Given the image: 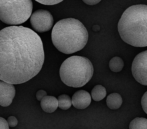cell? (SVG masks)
Wrapping results in <instances>:
<instances>
[{"label": "cell", "instance_id": "cell-1", "mask_svg": "<svg viewBox=\"0 0 147 129\" xmlns=\"http://www.w3.org/2000/svg\"><path fill=\"white\" fill-rule=\"evenodd\" d=\"M0 79L13 84L24 83L40 70L44 60L40 38L31 29L11 26L0 31Z\"/></svg>", "mask_w": 147, "mask_h": 129}, {"label": "cell", "instance_id": "cell-2", "mask_svg": "<svg viewBox=\"0 0 147 129\" xmlns=\"http://www.w3.org/2000/svg\"><path fill=\"white\" fill-rule=\"evenodd\" d=\"M121 39L133 46H147V5H133L124 12L118 24Z\"/></svg>", "mask_w": 147, "mask_h": 129}, {"label": "cell", "instance_id": "cell-3", "mask_svg": "<svg viewBox=\"0 0 147 129\" xmlns=\"http://www.w3.org/2000/svg\"><path fill=\"white\" fill-rule=\"evenodd\" d=\"M88 33L79 20L71 18L61 19L52 30L53 43L60 51L66 54L74 53L82 49L88 40Z\"/></svg>", "mask_w": 147, "mask_h": 129}, {"label": "cell", "instance_id": "cell-4", "mask_svg": "<svg viewBox=\"0 0 147 129\" xmlns=\"http://www.w3.org/2000/svg\"><path fill=\"white\" fill-rule=\"evenodd\" d=\"M94 69L92 64L87 58L73 56L66 59L59 70L61 81L66 85L81 87L91 79Z\"/></svg>", "mask_w": 147, "mask_h": 129}, {"label": "cell", "instance_id": "cell-5", "mask_svg": "<svg viewBox=\"0 0 147 129\" xmlns=\"http://www.w3.org/2000/svg\"><path fill=\"white\" fill-rule=\"evenodd\" d=\"M32 8V2L31 0H0V19L8 25L21 24L30 17Z\"/></svg>", "mask_w": 147, "mask_h": 129}, {"label": "cell", "instance_id": "cell-6", "mask_svg": "<svg viewBox=\"0 0 147 129\" xmlns=\"http://www.w3.org/2000/svg\"><path fill=\"white\" fill-rule=\"evenodd\" d=\"M53 21L50 12L42 9H38L33 12L31 15L30 19L33 29L39 33L49 31L52 27Z\"/></svg>", "mask_w": 147, "mask_h": 129}, {"label": "cell", "instance_id": "cell-7", "mask_svg": "<svg viewBox=\"0 0 147 129\" xmlns=\"http://www.w3.org/2000/svg\"><path fill=\"white\" fill-rule=\"evenodd\" d=\"M132 75L140 84L147 86V50L137 54L131 66Z\"/></svg>", "mask_w": 147, "mask_h": 129}, {"label": "cell", "instance_id": "cell-8", "mask_svg": "<svg viewBox=\"0 0 147 129\" xmlns=\"http://www.w3.org/2000/svg\"><path fill=\"white\" fill-rule=\"evenodd\" d=\"M0 104L3 107L9 106L12 103L16 90L13 84L3 80L0 81Z\"/></svg>", "mask_w": 147, "mask_h": 129}, {"label": "cell", "instance_id": "cell-9", "mask_svg": "<svg viewBox=\"0 0 147 129\" xmlns=\"http://www.w3.org/2000/svg\"><path fill=\"white\" fill-rule=\"evenodd\" d=\"M90 94L83 90L76 92L72 97V103L74 107L78 109H84L88 107L91 102Z\"/></svg>", "mask_w": 147, "mask_h": 129}, {"label": "cell", "instance_id": "cell-10", "mask_svg": "<svg viewBox=\"0 0 147 129\" xmlns=\"http://www.w3.org/2000/svg\"><path fill=\"white\" fill-rule=\"evenodd\" d=\"M40 106L45 112L49 113H52L58 107L57 99L54 96H46L41 100Z\"/></svg>", "mask_w": 147, "mask_h": 129}, {"label": "cell", "instance_id": "cell-11", "mask_svg": "<svg viewBox=\"0 0 147 129\" xmlns=\"http://www.w3.org/2000/svg\"><path fill=\"white\" fill-rule=\"evenodd\" d=\"M106 102L107 105L109 108L111 109H117L121 107L122 103V99L120 94L113 93L107 96Z\"/></svg>", "mask_w": 147, "mask_h": 129}, {"label": "cell", "instance_id": "cell-12", "mask_svg": "<svg viewBox=\"0 0 147 129\" xmlns=\"http://www.w3.org/2000/svg\"><path fill=\"white\" fill-rule=\"evenodd\" d=\"M92 99L96 101H99L103 99L106 96V90L104 87L100 85L95 86L91 91Z\"/></svg>", "mask_w": 147, "mask_h": 129}, {"label": "cell", "instance_id": "cell-13", "mask_svg": "<svg viewBox=\"0 0 147 129\" xmlns=\"http://www.w3.org/2000/svg\"><path fill=\"white\" fill-rule=\"evenodd\" d=\"M124 66V62L123 59L119 57H115L110 60L109 66L113 72H117L121 71Z\"/></svg>", "mask_w": 147, "mask_h": 129}, {"label": "cell", "instance_id": "cell-14", "mask_svg": "<svg viewBox=\"0 0 147 129\" xmlns=\"http://www.w3.org/2000/svg\"><path fill=\"white\" fill-rule=\"evenodd\" d=\"M58 107L63 110L68 109L71 106L72 100L68 95L63 94L60 95L57 98Z\"/></svg>", "mask_w": 147, "mask_h": 129}, {"label": "cell", "instance_id": "cell-15", "mask_svg": "<svg viewBox=\"0 0 147 129\" xmlns=\"http://www.w3.org/2000/svg\"><path fill=\"white\" fill-rule=\"evenodd\" d=\"M129 129H147V119L142 117H137L130 122Z\"/></svg>", "mask_w": 147, "mask_h": 129}, {"label": "cell", "instance_id": "cell-16", "mask_svg": "<svg viewBox=\"0 0 147 129\" xmlns=\"http://www.w3.org/2000/svg\"><path fill=\"white\" fill-rule=\"evenodd\" d=\"M141 104L143 110L147 114V91L144 93L142 98Z\"/></svg>", "mask_w": 147, "mask_h": 129}, {"label": "cell", "instance_id": "cell-17", "mask_svg": "<svg viewBox=\"0 0 147 129\" xmlns=\"http://www.w3.org/2000/svg\"><path fill=\"white\" fill-rule=\"evenodd\" d=\"M7 121L9 126L10 127L16 126L18 122L17 118L13 116H11L8 117L7 119Z\"/></svg>", "mask_w": 147, "mask_h": 129}, {"label": "cell", "instance_id": "cell-18", "mask_svg": "<svg viewBox=\"0 0 147 129\" xmlns=\"http://www.w3.org/2000/svg\"><path fill=\"white\" fill-rule=\"evenodd\" d=\"M37 2L42 4L47 5H52L58 3L62 1L63 0H35Z\"/></svg>", "mask_w": 147, "mask_h": 129}, {"label": "cell", "instance_id": "cell-19", "mask_svg": "<svg viewBox=\"0 0 147 129\" xmlns=\"http://www.w3.org/2000/svg\"><path fill=\"white\" fill-rule=\"evenodd\" d=\"M47 95V93L45 91L42 90H39L36 92V97L38 100L41 101L42 99Z\"/></svg>", "mask_w": 147, "mask_h": 129}, {"label": "cell", "instance_id": "cell-20", "mask_svg": "<svg viewBox=\"0 0 147 129\" xmlns=\"http://www.w3.org/2000/svg\"><path fill=\"white\" fill-rule=\"evenodd\" d=\"M0 129H9V126L7 121L2 117L0 118Z\"/></svg>", "mask_w": 147, "mask_h": 129}, {"label": "cell", "instance_id": "cell-21", "mask_svg": "<svg viewBox=\"0 0 147 129\" xmlns=\"http://www.w3.org/2000/svg\"><path fill=\"white\" fill-rule=\"evenodd\" d=\"M85 3L89 5H94L98 3L101 0H82Z\"/></svg>", "mask_w": 147, "mask_h": 129}]
</instances>
